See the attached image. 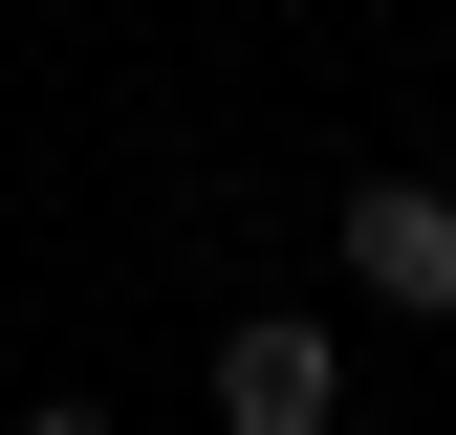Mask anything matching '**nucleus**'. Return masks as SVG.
Wrapping results in <instances>:
<instances>
[{
  "label": "nucleus",
  "instance_id": "f257e3e1",
  "mask_svg": "<svg viewBox=\"0 0 456 435\" xmlns=\"http://www.w3.org/2000/svg\"><path fill=\"white\" fill-rule=\"evenodd\" d=\"M326 414H348V349H326L305 305L217 326V435H326Z\"/></svg>",
  "mask_w": 456,
  "mask_h": 435
},
{
  "label": "nucleus",
  "instance_id": "f03ea898",
  "mask_svg": "<svg viewBox=\"0 0 456 435\" xmlns=\"http://www.w3.org/2000/svg\"><path fill=\"white\" fill-rule=\"evenodd\" d=\"M348 283H370V305H456V196H435V175H370V196H348Z\"/></svg>",
  "mask_w": 456,
  "mask_h": 435
},
{
  "label": "nucleus",
  "instance_id": "7ed1b4c3",
  "mask_svg": "<svg viewBox=\"0 0 456 435\" xmlns=\"http://www.w3.org/2000/svg\"><path fill=\"white\" fill-rule=\"evenodd\" d=\"M22 435H109V392H44V414H22Z\"/></svg>",
  "mask_w": 456,
  "mask_h": 435
}]
</instances>
